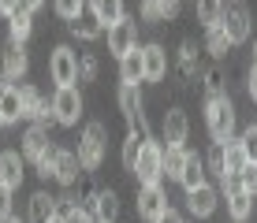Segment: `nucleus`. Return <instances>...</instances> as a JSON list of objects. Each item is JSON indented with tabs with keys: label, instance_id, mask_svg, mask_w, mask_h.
Returning a JSON list of instances; mask_svg holds the SVG:
<instances>
[{
	"label": "nucleus",
	"instance_id": "nucleus-18",
	"mask_svg": "<svg viewBox=\"0 0 257 223\" xmlns=\"http://www.w3.org/2000/svg\"><path fill=\"white\" fill-rule=\"evenodd\" d=\"M49 149V134H45V123H34L30 130L23 134V153L34 160V164H38V156L45 153Z\"/></svg>",
	"mask_w": 257,
	"mask_h": 223
},
{
	"label": "nucleus",
	"instance_id": "nucleus-16",
	"mask_svg": "<svg viewBox=\"0 0 257 223\" xmlns=\"http://www.w3.org/2000/svg\"><path fill=\"white\" fill-rule=\"evenodd\" d=\"M93 216H97V223H116V216H119V197L112 190L93 193Z\"/></svg>",
	"mask_w": 257,
	"mask_h": 223
},
{
	"label": "nucleus",
	"instance_id": "nucleus-9",
	"mask_svg": "<svg viewBox=\"0 0 257 223\" xmlns=\"http://www.w3.org/2000/svg\"><path fill=\"white\" fill-rule=\"evenodd\" d=\"M168 212V197H164V190H161V182H149V186H142V193H138V216L142 219H149V223H157Z\"/></svg>",
	"mask_w": 257,
	"mask_h": 223
},
{
	"label": "nucleus",
	"instance_id": "nucleus-3",
	"mask_svg": "<svg viewBox=\"0 0 257 223\" xmlns=\"http://www.w3.org/2000/svg\"><path fill=\"white\" fill-rule=\"evenodd\" d=\"M220 26L227 30L231 45H242L246 38H250V12H246V4H238V0H224V12H220Z\"/></svg>",
	"mask_w": 257,
	"mask_h": 223
},
{
	"label": "nucleus",
	"instance_id": "nucleus-22",
	"mask_svg": "<svg viewBox=\"0 0 257 223\" xmlns=\"http://www.w3.org/2000/svg\"><path fill=\"white\" fill-rule=\"evenodd\" d=\"M142 60H146V82H161L164 78V49L161 45H146Z\"/></svg>",
	"mask_w": 257,
	"mask_h": 223
},
{
	"label": "nucleus",
	"instance_id": "nucleus-48",
	"mask_svg": "<svg viewBox=\"0 0 257 223\" xmlns=\"http://www.w3.org/2000/svg\"><path fill=\"white\" fill-rule=\"evenodd\" d=\"M49 223H64V216H52V219H49Z\"/></svg>",
	"mask_w": 257,
	"mask_h": 223
},
{
	"label": "nucleus",
	"instance_id": "nucleus-26",
	"mask_svg": "<svg viewBox=\"0 0 257 223\" xmlns=\"http://www.w3.org/2000/svg\"><path fill=\"white\" fill-rule=\"evenodd\" d=\"M71 30H75V38H82V41H93V38H101V30H104V26L97 23V15L90 12V15H78V19L71 23Z\"/></svg>",
	"mask_w": 257,
	"mask_h": 223
},
{
	"label": "nucleus",
	"instance_id": "nucleus-17",
	"mask_svg": "<svg viewBox=\"0 0 257 223\" xmlns=\"http://www.w3.org/2000/svg\"><path fill=\"white\" fill-rule=\"evenodd\" d=\"M26 67H30V60H26L23 45H19V41H12V45L4 49V78H23V75H26Z\"/></svg>",
	"mask_w": 257,
	"mask_h": 223
},
{
	"label": "nucleus",
	"instance_id": "nucleus-35",
	"mask_svg": "<svg viewBox=\"0 0 257 223\" xmlns=\"http://www.w3.org/2000/svg\"><path fill=\"white\" fill-rule=\"evenodd\" d=\"M78 78H82V82H93V78H97V60L93 56L78 60Z\"/></svg>",
	"mask_w": 257,
	"mask_h": 223
},
{
	"label": "nucleus",
	"instance_id": "nucleus-50",
	"mask_svg": "<svg viewBox=\"0 0 257 223\" xmlns=\"http://www.w3.org/2000/svg\"><path fill=\"white\" fill-rule=\"evenodd\" d=\"M0 130H4V115H0Z\"/></svg>",
	"mask_w": 257,
	"mask_h": 223
},
{
	"label": "nucleus",
	"instance_id": "nucleus-1",
	"mask_svg": "<svg viewBox=\"0 0 257 223\" xmlns=\"http://www.w3.org/2000/svg\"><path fill=\"white\" fill-rule=\"evenodd\" d=\"M205 123H209V134L212 141H227L235 134V108L224 93L220 97H209V108H205Z\"/></svg>",
	"mask_w": 257,
	"mask_h": 223
},
{
	"label": "nucleus",
	"instance_id": "nucleus-6",
	"mask_svg": "<svg viewBox=\"0 0 257 223\" xmlns=\"http://www.w3.org/2000/svg\"><path fill=\"white\" fill-rule=\"evenodd\" d=\"M224 190H227V212H231V219L242 223L253 212V193L242 186V178H238V175H227L224 178Z\"/></svg>",
	"mask_w": 257,
	"mask_h": 223
},
{
	"label": "nucleus",
	"instance_id": "nucleus-2",
	"mask_svg": "<svg viewBox=\"0 0 257 223\" xmlns=\"http://www.w3.org/2000/svg\"><path fill=\"white\" fill-rule=\"evenodd\" d=\"M101 160H104V127L90 123L82 130V141H78V164H82V171H97Z\"/></svg>",
	"mask_w": 257,
	"mask_h": 223
},
{
	"label": "nucleus",
	"instance_id": "nucleus-32",
	"mask_svg": "<svg viewBox=\"0 0 257 223\" xmlns=\"http://www.w3.org/2000/svg\"><path fill=\"white\" fill-rule=\"evenodd\" d=\"M209 171L224 182L227 171H224V141H212V149H209Z\"/></svg>",
	"mask_w": 257,
	"mask_h": 223
},
{
	"label": "nucleus",
	"instance_id": "nucleus-10",
	"mask_svg": "<svg viewBox=\"0 0 257 223\" xmlns=\"http://www.w3.org/2000/svg\"><path fill=\"white\" fill-rule=\"evenodd\" d=\"M216 190H212L209 182H201V186H194V190H187V208L194 212L198 219H205V216H212L216 212Z\"/></svg>",
	"mask_w": 257,
	"mask_h": 223
},
{
	"label": "nucleus",
	"instance_id": "nucleus-51",
	"mask_svg": "<svg viewBox=\"0 0 257 223\" xmlns=\"http://www.w3.org/2000/svg\"><path fill=\"white\" fill-rule=\"evenodd\" d=\"M8 223H23V219H8Z\"/></svg>",
	"mask_w": 257,
	"mask_h": 223
},
{
	"label": "nucleus",
	"instance_id": "nucleus-15",
	"mask_svg": "<svg viewBox=\"0 0 257 223\" xmlns=\"http://www.w3.org/2000/svg\"><path fill=\"white\" fill-rule=\"evenodd\" d=\"M0 186H8L12 193L23 186V160H19V153H4L0 156Z\"/></svg>",
	"mask_w": 257,
	"mask_h": 223
},
{
	"label": "nucleus",
	"instance_id": "nucleus-38",
	"mask_svg": "<svg viewBox=\"0 0 257 223\" xmlns=\"http://www.w3.org/2000/svg\"><path fill=\"white\" fill-rule=\"evenodd\" d=\"M12 219V190L8 186H0V223Z\"/></svg>",
	"mask_w": 257,
	"mask_h": 223
},
{
	"label": "nucleus",
	"instance_id": "nucleus-28",
	"mask_svg": "<svg viewBox=\"0 0 257 223\" xmlns=\"http://www.w3.org/2000/svg\"><path fill=\"white\" fill-rule=\"evenodd\" d=\"M205 30H209V52H212V56H224V52L227 49H231V38H227V30H224V26H205Z\"/></svg>",
	"mask_w": 257,
	"mask_h": 223
},
{
	"label": "nucleus",
	"instance_id": "nucleus-39",
	"mask_svg": "<svg viewBox=\"0 0 257 223\" xmlns=\"http://www.w3.org/2000/svg\"><path fill=\"white\" fill-rule=\"evenodd\" d=\"M238 178H242V186H246L250 193H257V164H246V167H242V175H238Z\"/></svg>",
	"mask_w": 257,
	"mask_h": 223
},
{
	"label": "nucleus",
	"instance_id": "nucleus-44",
	"mask_svg": "<svg viewBox=\"0 0 257 223\" xmlns=\"http://www.w3.org/2000/svg\"><path fill=\"white\" fill-rule=\"evenodd\" d=\"M246 86H250V97H253V101H257V64L250 67V82H246Z\"/></svg>",
	"mask_w": 257,
	"mask_h": 223
},
{
	"label": "nucleus",
	"instance_id": "nucleus-43",
	"mask_svg": "<svg viewBox=\"0 0 257 223\" xmlns=\"http://www.w3.org/2000/svg\"><path fill=\"white\" fill-rule=\"evenodd\" d=\"M157 223H183V216H179V212H175V208H168V212H164V216L157 219Z\"/></svg>",
	"mask_w": 257,
	"mask_h": 223
},
{
	"label": "nucleus",
	"instance_id": "nucleus-11",
	"mask_svg": "<svg viewBox=\"0 0 257 223\" xmlns=\"http://www.w3.org/2000/svg\"><path fill=\"white\" fill-rule=\"evenodd\" d=\"M187 134H190L187 112L172 108V112L164 115V141H168V149H183V145H187Z\"/></svg>",
	"mask_w": 257,
	"mask_h": 223
},
{
	"label": "nucleus",
	"instance_id": "nucleus-19",
	"mask_svg": "<svg viewBox=\"0 0 257 223\" xmlns=\"http://www.w3.org/2000/svg\"><path fill=\"white\" fill-rule=\"evenodd\" d=\"M90 12L97 15V23L108 30V26H116V23L123 19V0H93Z\"/></svg>",
	"mask_w": 257,
	"mask_h": 223
},
{
	"label": "nucleus",
	"instance_id": "nucleus-42",
	"mask_svg": "<svg viewBox=\"0 0 257 223\" xmlns=\"http://www.w3.org/2000/svg\"><path fill=\"white\" fill-rule=\"evenodd\" d=\"M161 4V19H175L179 15V0H157Z\"/></svg>",
	"mask_w": 257,
	"mask_h": 223
},
{
	"label": "nucleus",
	"instance_id": "nucleus-14",
	"mask_svg": "<svg viewBox=\"0 0 257 223\" xmlns=\"http://www.w3.org/2000/svg\"><path fill=\"white\" fill-rule=\"evenodd\" d=\"M52 216H60V201L52 197V193L38 190L30 197V223H49Z\"/></svg>",
	"mask_w": 257,
	"mask_h": 223
},
{
	"label": "nucleus",
	"instance_id": "nucleus-4",
	"mask_svg": "<svg viewBox=\"0 0 257 223\" xmlns=\"http://www.w3.org/2000/svg\"><path fill=\"white\" fill-rule=\"evenodd\" d=\"M52 115H56L60 127H75L78 115H82V97H78L75 86H60L56 97H52Z\"/></svg>",
	"mask_w": 257,
	"mask_h": 223
},
{
	"label": "nucleus",
	"instance_id": "nucleus-7",
	"mask_svg": "<svg viewBox=\"0 0 257 223\" xmlns=\"http://www.w3.org/2000/svg\"><path fill=\"white\" fill-rule=\"evenodd\" d=\"M119 108H123V115H127L131 134H138V138H149V127H146V112H142L138 86H123V89H119Z\"/></svg>",
	"mask_w": 257,
	"mask_h": 223
},
{
	"label": "nucleus",
	"instance_id": "nucleus-24",
	"mask_svg": "<svg viewBox=\"0 0 257 223\" xmlns=\"http://www.w3.org/2000/svg\"><path fill=\"white\" fill-rule=\"evenodd\" d=\"M78 153H67V149H60V160H56V182H64V186H71L78 178Z\"/></svg>",
	"mask_w": 257,
	"mask_h": 223
},
{
	"label": "nucleus",
	"instance_id": "nucleus-46",
	"mask_svg": "<svg viewBox=\"0 0 257 223\" xmlns=\"http://www.w3.org/2000/svg\"><path fill=\"white\" fill-rule=\"evenodd\" d=\"M19 4H23V8H26V12H30V15H34V12H38V8H41V4H45V0H19Z\"/></svg>",
	"mask_w": 257,
	"mask_h": 223
},
{
	"label": "nucleus",
	"instance_id": "nucleus-49",
	"mask_svg": "<svg viewBox=\"0 0 257 223\" xmlns=\"http://www.w3.org/2000/svg\"><path fill=\"white\" fill-rule=\"evenodd\" d=\"M253 64H257V38H253Z\"/></svg>",
	"mask_w": 257,
	"mask_h": 223
},
{
	"label": "nucleus",
	"instance_id": "nucleus-13",
	"mask_svg": "<svg viewBox=\"0 0 257 223\" xmlns=\"http://www.w3.org/2000/svg\"><path fill=\"white\" fill-rule=\"evenodd\" d=\"M119 78H123V86H138L142 78H146V60H142L138 45L127 52V56H119Z\"/></svg>",
	"mask_w": 257,
	"mask_h": 223
},
{
	"label": "nucleus",
	"instance_id": "nucleus-5",
	"mask_svg": "<svg viewBox=\"0 0 257 223\" xmlns=\"http://www.w3.org/2000/svg\"><path fill=\"white\" fill-rule=\"evenodd\" d=\"M135 175L142 178V186H149V182H161V175H164V149L157 145L153 138H149L146 145H142V156H138Z\"/></svg>",
	"mask_w": 257,
	"mask_h": 223
},
{
	"label": "nucleus",
	"instance_id": "nucleus-41",
	"mask_svg": "<svg viewBox=\"0 0 257 223\" xmlns=\"http://www.w3.org/2000/svg\"><path fill=\"white\" fill-rule=\"evenodd\" d=\"M64 223H93V216H90L86 208H78V204H75V208H71L67 216H64Z\"/></svg>",
	"mask_w": 257,
	"mask_h": 223
},
{
	"label": "nucleus",
	"instance_id": "nucleus-27",
	"mask_svg": "<svg viewBox=\"0 0 257 223\" xmlns=\"http://www.w3.org/2000/svg\"><path fill=\"white\" fill-rule=\"evenodd\" d=\"M149 138H138V134H127V141H123V167L127 171H135L138 167V156H142V145H146Z\"/></svg>",
	"mask_w": 257,
	"mask_h": 223
},
{
	"label": "nucleus",
	"instance_id": "nucleus-30",
	"mask_svg": "<svg viewBox=\"0 0 257 223\" xmlns=\"http://www.w3.org/2000/svg\"><path fill=\"white\" fill-rule=\"evenodd\" d=\"M220 12H224V0H198V19L205 26H216Z\"/></svg>",
	"mask_w": 257,
	"mask_h": 223
},
{
	"label": "nucleus",
	"instance_id": "nucleus-25",
	"mask_svg": "<svg viewBox=\"0 0 257 223\" xmlns=\"http://www.w3.org/2000/svg\"><path fill=\"white\" fill-rule=\"evenodd\" d=\"M179 182H183V190H194V186H201V182H205V164H201V160L194 156V153H187V164H183Z\"/></svg>",
	"mask_w": 257,
	"mask_h": 223
},
{
	"label": "nucleus",
	"instance_id": "nucleus-45",
	"mask_svg": "<svg viewBox=\"0 0 257 223\" xmlns=\"http://www.w3.org/2000/svg\"><path fill=\"white\" fill-rule=\"evenodd\" d=\"M19 8V0H0V15H12Z\"/></svg>",
	"mask_w": 257,
	"mask_h": 223
},
{
	"label": "nucleus",
	"instance_id": "nucleus-20",
	"mask_svg": "<svg viewBox=\"0 0 257 223\" xmlns=\"http://www.w3.org/2000/svg\"><path fill=\"white\" fill-rule=\"evenodd\" d=\"M246 164H250V160H246L242 141L227 138V141H224V171H227V175H242V167H246Z\"/></svg>",
	"mask_w": 257,
	"mask_h": 223
},
{
	"label": "nucleus",
	"instance_id": "nucleus-47",
	"mask_svg": "<svg viewBox=\"0 0 257 223\" xmlns=\"http://www.w3.org/2000/svg\"><path fill=\"white\" fill-rule=\"evenodd\" d=\"M8 86H12V78H4V75H0V93H4Z\"/></svg>",
	"mask_w": 257,
	"mask_h": 223
},
{
	"label": "nucleus",
	"instance_id": "nucleus-40",
	"mask_svg": "<svg viewBox=\"0 0 257 223\" xmlns=\"http://www.w3.org/2000/svg\"><path fill=\"white\" fill-rule=\"evenodd\" d=\"M142 19L157 23V19H161V4H157V0H142Z\"/></svg>",
	"mask_w": 257,
	"mask_h": 223
},
{
	"label": "nucleus",
	"instance_id": "nucleus-36",
	"mask_svg": "<svg viewBox=\"0 0 257 223\" xmlns=\"http://www.w3.org/2000/svg\"><path fill=\"white\" fill-rule=\"evenodd\" d=\"M183 75H187V78L198 75V64H194V45H190V41L183 45Z\"/></svg>",
	"mask_w": 257,
	"mask_h": 223
},
{
	"label": "nucleus",
	"instance_id": "nucleus-34",
	"mask_svg": "<svg viewBox=\"0 0 257 223\" xmlns=\"http://www.w3.org/2000/svg\"><path fill=\"white\" fill-rule=\"evenodd\" d=\"M238 141H242V149H246V160H250V164H257V123H253V127L246 130Z\"/></svg>",
	"mask_w": 257,
	"mask_h": 223
},
{
	"label": "nucleus",
	"instance_id": "nucleus-8",
	"mask_svg": "<svg viewBox=\"0 0 257 223\" xmlns=\"http://www.w3.org/2000/svg\"><path fill=\"white\" fill-rule=\"evenodd\" d=\"M49 71H52V82L60 86H75V78H78V60H75V52L67 49V45H56L52 49V60H49Z\"/></svg>",
	"mask_w": 257,
	"mask_h": 223
},
{
	"label": "nucleus",
	"instance_id": "nucleus-21",
	"mask_svg": "<svg viewBox=\"0 0 257 223\" xmlns=\"http://www.w3.org/2000/svg\"><path fill=\"white\" fill-rule=\"evenodd\" d=\"M8 30H12V41H19V45H23L26 38H30V30H34V15L19 4L12 15H8Z\"/></svg>",
	"mask_w": 257,
	"mask_h": 223
},
{
	"label": "nucleus",
	"instance_id": "nucleus-37",
	"mask_svg": "<svg viewBox=\"0 0 257 223\" xmlns=\"http://www.w3.org/2000/svg\"><path fill=\"white\" fill-rule=\"evenodd\" d=\"M205 89H209V97L224 93V78H220V71H209V75H205Z\"/></svg>",
	"mask_w": 257,
	"mask_h": 223
},
{
	"label": "nucleus",
	"instance_id": "nucleus-31",
	"mask_svg": "<svg viewBox=\"0 0 257 223\" xmlns=\"http://www.w3.org/2000/svg\"><path fill=\"white\" fill-rule=\"evenodd\" d=\"M56 160H60V149H45V153L38 156V175L41 178H56Z\"/></svg>",
	"mask_w": 257,
	"mask_h": 223
},
{
	"label": "nucleus",
	"instance_id": "nucleus-12",
	"mask_svg": "<svg viewBox=\"0 0 257 223\" xmlns=\"http://www.w3.org/2000/svg\"><path fill=\"white\" fill-rule=\"evenodd\" d=\"M135 23L123 15L116 26H108V52H116V56H127L131 49H135Z\"/></svg>",
	"mask_w": 257,
	"mask_h": 223
},
{
	"label": "nucleus",
	"instance_id": "nucleus-23",
	"mask_svg": "<svg viewBox=\"0 0 257 223\" xmlns=\"http://www.w3.org/2000/svg\"><path fill=\"white\" fill-rule=\"evenodd\" d=\"M0 115H4V123H19L23 119V97L15 86H8L4 93H0Z\"/></svg>",
	"mask_w": 257,
	"mask_h": 223
},
{
	"label": "nucleus",
	"instance_id": "nucleus-33",
	"mask_svg": "<svg viewBox=\"0 0 257 223\" xmlns=\"http://www.w3.org/2000/svg\"><path fill=\"white\" fill-rule=\"evenodd\" d=\"M82 8H86V0H56V15L60 19H71V23L82 15Z\"/></svg>",
	"mask_w": 257,
	"mask_h": 223
},
{
	"label": "nucleus",
	"instance_id": "nucleus-29",
	"mask_svg": "<svg viewBox=\"0 0 257 223\" xmlns=\"http://www.w3.org/2000/svg\"><path fill=\"white\" fill-rule=\"evenodd\" d=\"M183 164H187V149H164V175L179 178L183 175Z\"/></svg>",
	"mask_w": 257,
	"mask_h": 223
}]
</instances>
